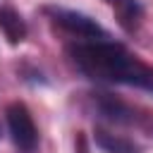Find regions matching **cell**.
Instances as JSON below:
<instances>
[{
	"mask_svg": "<svg viewBox=\"0 0 153 153\" xmlns=\"http://www.w3.org/2000/svg\"><path fill=\"white\" fill-rule=\"evenodd\" d=\"M5 120H7V131H10L12 143L22 153H33L38 148V129L31 117V110L19 100L10 103L5 110Z\"/></svg>",
	"mask_w": 153,
	"mask_h": 153,
	"instance_id": "obj_2",
	"label": "cell"
},
{
	"mask_svg": "<svg viewBox=\"0 0 153 153\" xmlns=\"http://www.w3.org/2000/svg\"><path fill=\"white\" fill-rule=\"evenodd\" d=\"M67 57L91 81L124 84L153 93V67L131 55L122 43L105 38H76L67 45Z\"/></svg>",
	"mask_w": 153,
	"mask_h": 153,
	"instance_id": "obj_1",
	"label": "cell"
},
{
	"mask_svg": "<svg viewBox=\"0 0 153 153\" xmlns=\"http://www.w3.org/2000/svg\"><path fill=\"white\" fill-rule=\"evenodd\" d=\"M93 141L105 153H141V146L139 143H134L131 139H124L120 134L105 131V129H96L93 131Z\"/></svg>",
	"mask_w": 153,
	"mask_h": 153,
	"instance_id": "obj_7",
	"label": "cell"
},
{
	"mask_svg": "<svg viewBox=\"0 0 153 153\" xmlns=\"http://www.w3.org/2000/svg\"><path fill=\"white\" fill-rule=\"evenodd\" d=\"M43 12H45V17L53 24H57L60 29H65L67 33H72L76 38H105L108 36L105 29L96 19H91L88 14H84V12L57 7V5H48V7H43Z\"/></svg>",
	"mask_w": 153,
	"mask_h": 153,
	"instance_id": "obj_3",
	"label": "cell"
},
{
	"mask_svg": "<svg viewBox=\"0 0 153 153\" xmlns=\"http://www.w3.org/2000/svg\"><path fill=\"white\" fill-rule=\"evenodd\" d=\"M112 12H115V19L117 24L127 31V33H134L143 19V5L141 0H105Z\"/></svg>",
	"mask_w": 153,
	"mask_h": 153,
	"instance_id": "obj_6",
	"label": "cell"
},
{
	"mask_svg": "<svg viewBox=\"0 0 153 153\" xmlns=\"http://www.w3.org/2000/svg\"><path fill=\"white\" fill-rule=\"evenodd\" d=\"M0 31H2V36L7 38V43H12V45L22 43V41L26 38V33H29L24 17H22L19 10H17L12 2H7V0H0Z\"/></svg>",
	"mask_w": 153,
	"mask_h": 153,
	"instance_id": "obj_5",
	"label": "cell"
},
{
	"mask_svg": "<svg viewBox=\"0 0 153 153\" xmlns=\"http://www.w3.org/2000/svg\"><path fill=\"white\" fill-rule=\"evenodd\" d=\"M93 105H96L98 115H103L108 122H115V124H134L136 122V110L112 93H93Z\"/></svg>",
	"mask_w": 153,
	"mask_h": 153,
	"instance_id": "obj_4",
	"label": "cell"
}]
</instances>
